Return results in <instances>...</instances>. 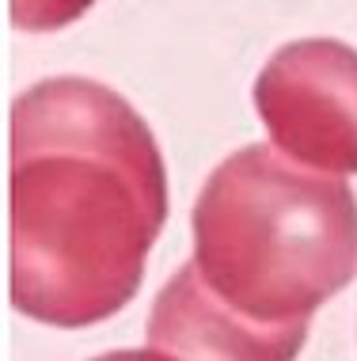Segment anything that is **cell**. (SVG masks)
<instances>
[{"label": "cell", "mask_w": 357, "mask_h": 361, "mask_svg": "<svg viewBox=\"0 0 357 361\" xmlns=\"http://www.w3.org/2000/svg\"><path fill=\"white\" fill-rule=\"evenodd\" d=\"M12 308L80 331L137 297L168 221V168L114 87L50 76L12 103Z\"/></svg>", "instance_id": "6da1fadb"}, {"label": "cell", "mask_w": 357, "mask_h": 361, "mask_svg": "<svg viewBox=\"0 0 357 361\" xmlns=\"http://www.w3.org/2000/svg\"><path fill=\"white\" fill-rule=\"evenodd\" d=\"M144 338L171 361H296L308 324H255L201 281L194 259L160 286Z\"/></svg>", "instance_id": "277c9868"}, {"label": "cell", "mask_w": 357, "mask_h": 361, "mask_svg": "<svg viewBox=\"0 0 357 361\" xmlns=\"http://www.w3.org/2000/svg\"><path fill=\"white\" fill-rule=\"evenodd\" d=\"M92 361H171V357L152 350V346H144V350H111V354H99Z\"/></svg>", "instance_id": "8992f818"}, {"label": "cell", "mask_w": 357, "mask_h": 361, "mask_svg": "<svg viewBox=\"0 0 357 361\" xmlns=\"http://www.w3.org/2000/svg\"><path fill=\"white\" fill-rule=\"evenodd\" d=\"M266 137L293 164L357 175V50L339 38H296L255 76Z\"/></svg>", "instance_id": "3957f363"}, {"label": "cell", "mask_w": 357, "mask_h": 361, "mask_svg": "<svg viewBox=\"0 0 357 361\" xmlns=\"http://www.w3.org/2000/svg\"><path fill=\"white\" fill-rule=\"evenodd\" d=\"M99 0H8L12 27L27 35H54L84 19Z\"/></svg>", "instance_id": "5b68a950"}, {"label": "cell", "mask_w": 357, "mask_h": 361, "mask_svg": "<svg viewBox=\"0 0 357 361\" xmlns=\"http://www.w3.org/2000/svg\"><path fill=\"white\" fill-rule=\"evenodd\" d=\"M194 267L255 324H308L357 278V194L274 145H244L194 202Z\"/></svg>", "instance_id": "7a4b0ae2"}]
</instances>
